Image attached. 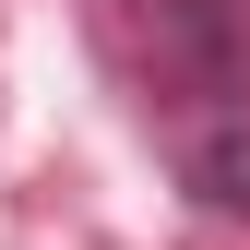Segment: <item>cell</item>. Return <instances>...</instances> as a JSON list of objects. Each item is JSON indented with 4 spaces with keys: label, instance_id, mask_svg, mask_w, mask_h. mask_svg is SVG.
<instances>
[{
    "label": "cell",
    "instance_id": "cell-1",
    "mask_svg": "<svg viewBox=\"0 0 250 250\" xmlns=\"http://www.w3.org/2000/svg\"><path fill=\"white\" fill-rule=\"evenodd\" d=\"M96 36L167 143L250 107V0H96Z\"/></svg>",
    "mask_w": 250,
    "mask_h": 250
},
{
    "label": "cell",
    "instance_id": "cell-2",
    "mask_svg": "<svg viewBox=\"0 0 250 250\" xmlns=\"http://www.w3.org/2000/svg\"><path fill=\"white\" fill-rule=\"evenodd\" d=\"M179 191H191L203 214H250V107L238 119H203V131H179Z\"/></svg>",
    "mask_w": 250,
    "mask_h": 250
}]
</instances>
